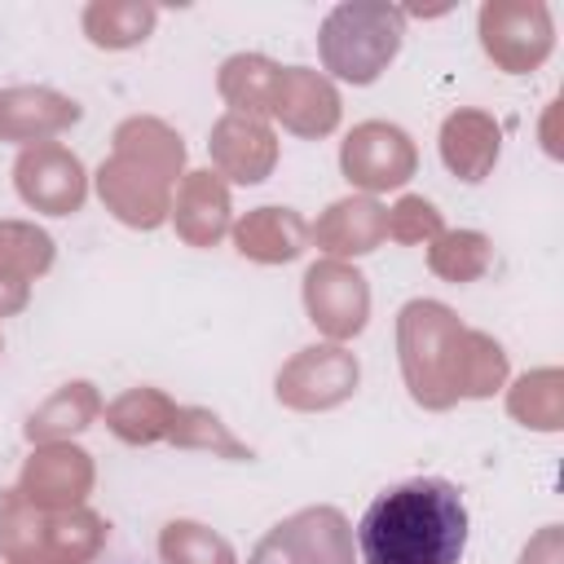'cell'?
Masks as SVG:
<instances>
[{"instance_id":"obj_1","label":"cell","mask_w":564,"mask_h":564,"mask_svg":"<svg viewBox=\"0 0 564 564\" xmlns=\"http://www.w3.org/2000/svg\"><path fill=\"white\" fill-rule=\"evenodd\" d=\"M357 546L366 564H458L467 546L463 494L436 476L401 480L366 507Z\"/></svg>"}]
</instances>
